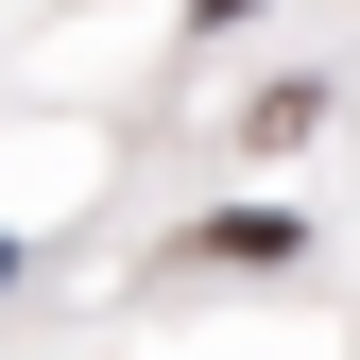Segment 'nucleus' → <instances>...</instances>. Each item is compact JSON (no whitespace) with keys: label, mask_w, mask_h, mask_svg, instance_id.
I'll return each mask as SVG.
<instances>
[{"label":"nucleus","mask_w":360,"mask_h":360,"mask_svg":"<svg viewBox=\"0 0 360 360\" xmlns=\"http://www.w3.org/2000/svg\"><path fill=\"white\" fill-rule=\"evenodd\" d=\"M0 275H18V240H0Z\"/></svg>","instance_id":"1"}]
</instances>
